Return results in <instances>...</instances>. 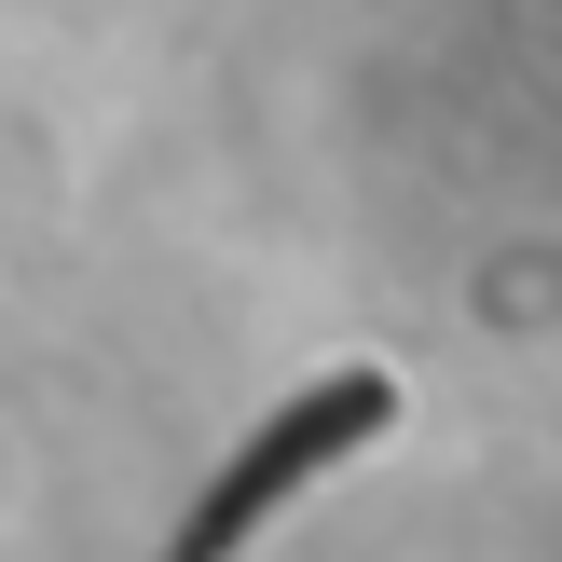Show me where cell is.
<instances>
[{
    "mask_svg": "<svg viewBox=\"0 0 562 562\" xmlns=\"http://www.w3.org/2000/svg\"><path fill=\"white\" fill-rule=\"evenodd\" d=\"M384 426H398V384H384V371H329V384H302V398L274 412V426L247 439L206 494H192V521H179V549H165V562H234L302 481H316V467H344L357 439H384Z\"/></svg>",
    "mask_w": 562,
    "mask_h": 562,
    "instance_id": "1",
    "label": "cell"
}]
</instances>
